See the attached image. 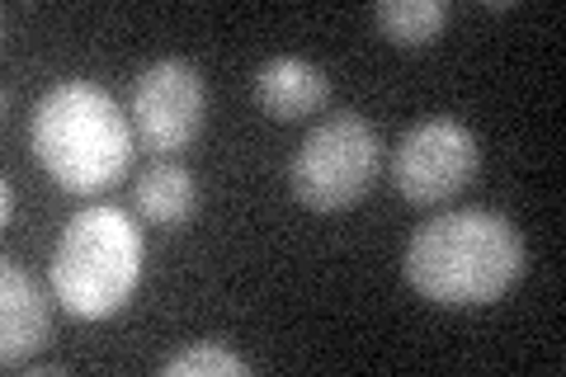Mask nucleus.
<instances>
[{
    "instance_id": "f257e3e1",
    "label": "nucleus",
    "mask_w": 566,
    "mask_h": 377,
    "mask_svg": "<svg viewBox=\"0 0 566 377\" xmlns=\"http://www.w3.org/2000/svg\"><path fill=\"white\" fill-rule=\"evenodd\" d=\"M401 269L406 283L434 307H491L524 279V237L491 208L439 212L434 222L416 227Z\"/></svg>"
},
{
    "instance_id": "f03ea898",
    "label": "nucleus",
    "mask_w": 566,
    "mask_h": 377,
    "mask_svg": "<svg viewBox=\"0 0 566 377\" xmlns=\"http://www.w3.org/2000/svg\"><path fill=\"white\" fill-rule=\"evenodd\" d=\"M133 123L95 81H62L43 90L29 114V147L66 193L114 189L133 166Z\"/></svg>"
},
{
    "instance_id": "7ed1b4c3",
    "label": "nucleus",
    "mask_w": 566,
    "mask_h": 377,
    "mask_svg": "<svg viewBox=\"0 0 566 377\" xmlns=\"http://www.w3.org/2000/svg\"><path fill=\"white\" fill-rule=\"evenodd\" d=\"M48 283L76 321L114 316L142 283V231L114 203L81 208L52 245Z\"/></svg>"
},
{
    "instance_id": "20e7f679",
    "label": "nucleus",
    "mask_w": 566,
    "mask_h": 377,
    "mask_svg": "<svg viewBox=\"0 0 566 377\" xmlns=\"http://www.w3.org/2000/svg\"><path fill=\"white\" fill-rule=\"evenodd\" d=\"M378 166L382 142L374 123L364 114H331L293 151L289 189L312 212H345L374 189Z\"/></svg>"
},
{
    "instance_id": "39448f33",
    "label": "nucleus",
    "mask_w": 566,
    "mask_h": 377,
    "mask_svg": "<svg viewBox=\"0 0 566 377\" xmlns=\"http://www.w3.org/2000/svg\"><path fill=\"white\" fill-rule=\"evenodd\" d=\"M476 166H482V147H476V133L468 123L424 118L416 128H406V137L397 142L392 185L406 203L434 208L453 199L458 189H468Z\"/></svg>"
},
{
    "instance_id": "423d86ee",
    "label": "nucleus",
    "mask_w": 566,
    "mask_h": 377,
    "mask_svg": "<svg viewBox=\"0 0 566 377\" xmlns=\"http://www.w3.org/2000/svg\"><path fill=\"white\" fill-rule=\"evenodd\" d=\"M203 114H208V90L199 66H189L185 57H156L133 81V133L156 156L185 151L199 137Z\"/></svg>"
},
{
    "instance_id": "0eeeda50",
    "label": "nucleus",
    "mask_w": 566,
    "mask_h": 377,
    "mask_svg": "<svg viewBox=\"0 0 566 377\" xmlns=\"http://www.w3.org/2000/svg\"><path fill=\"white\" fill-rule=\"evenodd\" d=\"M52 326V302L14 260H0V364L29 368Z\"/></svg>"
},
{
    "instance_id": "6e6552de",
    "label": "nucleus",
    "mask_w": 566,
    "mask_h": 377,
    "mask_svg": "<svg viewBox=\"0 0 566 377\" xmlns=\"http://www.w3.org/2000/svg\"><path fill=\"white\" fill-rule=\"evenodd\" d=\"M331 100L326 71L307 57H270L255 71V104L279 123L307 118Z\"/></svg>"
},
{
    "instance_id": "1a4fd4ad",
    "label": "nucleus",
    "mask_w": 566,
    "mask_h": 377,
    "mask_svg": "<svg viewBox=\"0 0 566 377\" xmlns=\"http://www.w3.org/2000/svg\"><path fill=\"white\" fill-rule=\"evenodd\" d=\"M137 212L156 227H180L193 218V208H199V189H193V175L180 166L175 156H156L147 170L137 175Z\"/></svg>"
},
{
    "instance_id": "9d476101",
    "label": "nucleus",
    "mask_w": 566,
    "mask_h": 377,
    "mask_svg": "<svg viewBox=\"0 0 566 377\" xmlns=\"http://www.w3.org/2000/svg\"><path fill=\"white\" fill-rule=\"evenodd\" d=\"M374 20L382 29L387 43L397 48H424L434 43L449 24V6L444 0H382L374 10Z\"/></svg>"
},
{
    "instance_id": "9b49d317",
    "label": "nucleus",
    "mask_w": 566,
    "mask_h": 377,
    "mask_svg": "<svg viewBox=\"0 0 566 377\" xmlns=\"http://www.w3.org/2000/svg\"><path fill=\"white\" fill-rule=\"evenodd\" d=\"M161 373L166 377H241V373H251V364H245L241 354L203 339V345H189L180 354H170L161 364Z\"/></svg>"
},
{
    "instance_id": "f8f14e48",
    "label": "nucleus",
    "mask_w": 566,
    "mask_h": 377,
    "mask_svg": "<svg viewBox=\"0 0 566 377\" xmlns=\"http://www.w3.org/2000/svg\"><path fill=\"white\" fill-rule=\"evenodd\" d=\"M0 218H14V189H10V179H6V185H0Z\"/></svg>"
}]
</instances>
